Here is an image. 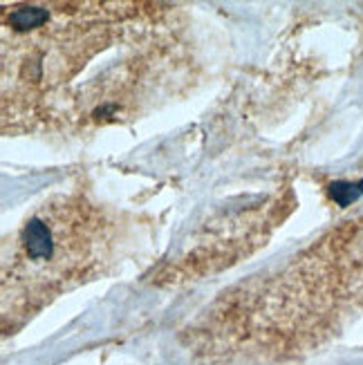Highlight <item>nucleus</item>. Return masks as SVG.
Masks as SVG:
<instances>
[{
  "label": "nucleus",
  "mask_w": 363,
  "mask_h": 365,
  "mask_svg": "<svg viewBox=\"0 0 363 365\" xmlns=\"http://www.w3.org/2000/svg\"><path fill=\"white\" fill-rule=\"evenodd\" d=\"M101 220L83 204H45L16 235L3 274V319L31 316L61 289L81 282L103 256Z\"/></svg>",
  "instance_id": "obj_1"
}]
</instances>
